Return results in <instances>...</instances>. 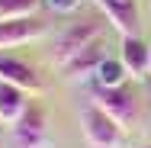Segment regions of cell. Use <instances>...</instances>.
<instances>
[{"mask_svg": "<svg viewBox=\"0 0 151 148\" xmlns=\"http://www.w3.org/2000/svg\"><path fill=\"white\" fill-rule=\"evenodd\" d=\"M96 6L106 13L109 26L119 35H138L142 32V16L135 0H96Z\"/></svg>", "mask_w": 151, "mask_h": 148, "instance_id": "4", "label": "cell"}, {"mask_svg": "<svg viewBox=\"0 0 151 148\" xmlns=\"http://www.w3.org/2000/svg\"><path fill=\"white\" fill-rule=\"evenodd\" d=\"M90 103H96L106 116H113L122 129H132L138 116H142V106H138V97L125 87H93L90 93Z\"/></svg>", "mask_w": 151, "mask_h": 148, "instance_id": "2", "label": "cell"}, {"mask_svg": "<svg viewBox=\"0 0 151 148\" xmlns=\"http://www.w3.org/2000/svg\"><path fill=\"white\" fill-rule=\"evenodd\" d=\"M122 64L132 77H145L148 74V58H151V45L142 42V35H122Z\"/></svg>", "mask_w": 151, "mask_h": 148, "instance_id": "8", "label": "cell"}, {"mask_svg": "<svg viewBox=\"0 0 151 148\" xmlns=\"http://www.w3.org/2000/svg\"><path fill=\"white\" fill-rule=\"evenodd\" d=\"M48 29L45 19L39 16H26V19H3L0 23V48H13V45H23L32 39H42Z\"/></svg>", "mask_w": 151, "mask_h": 148, "instance_id": "5", "label": "cell"}, {"mask_svg": "<svg viewBox=\"0 0 151 148\" xmlns=\"http://www.w3.org/2000/svg\"><path fill=\"white\" fill-rule=\"evenodd\" d=\"M138 148H151V145H138Z\"/></svg>", "mask_w": 151, "mask_h": 148, "instance_id": "15", "label": "cell"}, {"mask_svg": "<svg viewBox=\"0 0 151 148\" xmlns=\"http://www.w3.org/2000/svg\"><path fill=\"white\" fill-rule=\"evenodd\" d=\"M42 0H0V23L3 19H26L35 16V6Z\"/></svg>", "mask_w": 151, "mask_h": 148, "instance_id": "11", "label": "cell"}, {"mask_svg": "<svg viewBox=\"0 0 151 148\" xmlns=\"http://www.w3.org/2000/svg\"><path fill=\"white\" fill-rule=\"evenodd\" d=\"M148 74H151V58H148Z\"/></svg>", "mask_w": 151, "mask_h": 148, "instance_id": "14", "label": "cell"}, {"mask_svg": "<svg viewBox=\"0 0 151 148\" xmlns=\"http://www.w3.org/2000/svg\"><path fill=\"white\" fill-rule=\"evenodd\" d=\"M13 148H48V132H23V129H13Z\"/></svg>", "mask_w": 151, "mask_h": 148, "instance_id": "12", "label": "cell"}, {"mask_svg": "<svg viewBox=\"0 0 151 148\" xmlns=\"http://www.w3.org/2000/svg\"><path fill=\"white\" fill-rule=\"evenodd\" d=\"M52 13H74L77 6H81V0H42Z\"/></svg>", "mask_w": 151, "mask_h": 148, "instance_id": "13", "label": "cell"}, {"mask_svg": "<svg viewBox=\"0 0 151 148\" xmlns=\"http://www.w3.org/2000/svg\"><path fill=\"white\" fill-rule=\"evenodd\" d=\"M125 74L129 71H125L122 58H106L93 77H96V87H122L125 84Z\"/></svg>", "mask_w": 151, "mask_h": 148, "instance_id": "10", "label": "cell"}, {"mask_svg": "<svg viewBox=\"0 0 151 148\" xmlns=\"http://www.w3.org/2000/svg\"><path fill=\"white\" fill-rule=\"evenodd\" d=\"M81 132H84V142L90 148H122V142H125V129L113 116H106L96 103L84 106V113H81Z\"/></svg>", "mask_w": 151, "mask_h": 148, "instance_id": "1", "label": "cell"}, {"mask_svg": "<svg viewBox=\"0 0 151 148\" xmlns=\"http://www.w3.org/2000/svg\"><path fill=\"white\" fill-rule=\"evenodd\" d=\"M26 110H29V103H26V90L0 81V122H3V126H16V122L23 119Z\"/></svg>", "mask_w": 151, "mask_h": 148, "instance_id": "9", "label": "cell"}, {"mask_svg": "<svg viewBox=\"0 0 151 148\" xmlns=\"http://www.w3.org/2000/svg\"><path fill=\"white\" fill-rule=\"evenodd\" d=\"M100 35H103V23H96V19L71 23V26H68V29L55 39V52H52L55 64H58V68H61V64H68V61L77 55V52H84L87 45L100 42Z\"/></svg>", "mask_w": 151, "mask_h": 148, "instance_id": "3", "label": "cell"}, {"mask_svg": "<svg viewBox=\"0 0 151 148\" xmlns=\"http://www.w3.org/2000/svg\"><path fill=\"white\" fill-rule=\"evenodd\" d=\"M103 61H106L103 45H100V42H93V45H87L84 52H77L68 64H61V74H64L68 81H74V77H90V74L100 71V64H103Z\"/></svg>", "mask_w": 151, "mask_h": 148, "instance_id": "7", "label": "cell"}, {"mask_svg": "<svg viewBox=\"0 0 151 148\" xmlns=\"http://www.w3.org/2000/svg\"><path fill=\"white\" fill-rule=\"evenodd\" d=\"M0 81L13 84V87H23L26 93H39L42 90V81L35 74V68L26 64L23 58H13V55H0Z\"/></svg>", "mask_w": 151, "mask_h": 148, "instance_id": "6", "label": "cell"}]
</instances>
